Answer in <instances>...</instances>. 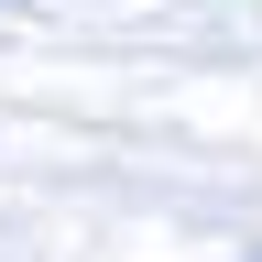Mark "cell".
<instances>
[]
</instances>
